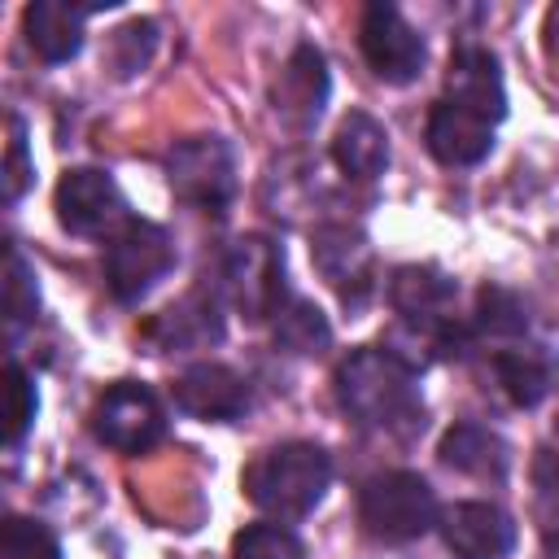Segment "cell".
<instances>
[{"instance_id": "6da1fadb", "label": "cell", "mask_w": 559, "mask_h": 559, "mask_svg": "<svg viewBox=\"0 0 559 559\" xmlns=\"http://www.w3.org/2000/svg\"><path fill=\"white\" fill-rule=\"evenodd\" d=\"M336 402L362 428H380L397 437L424 428V402H419L415 371L397 362L389 349H354L336 367Z\"/></svg>"}, {"instance_id": "7a4b0ae2", "label": "cell", "mask_w": 559, "mask_h": 559, "mask_svg": "<svg viewBox=\"0 0 559 559\" xmlns=\"http://www.w3.org/2000/svg\"><path fill=\"white\" fill-rule=\"evenodd\" d=\"M328 485H332V459L314 441H280L262 450L240 476L245 498L258 511L280 515V520L310 515L323 502Z\"/></svg>"}, {"instance_id": "3957f363", "label": "cell", "mask_w": 559, "mask_h": 559, "mask_svg": "<svg viewBox=\"0 0 559 559\" xmlns=\"http://www.w3.org/2000/svg\"><path fill=\"white\" fill-rule=\"evenodd\" d=\"M358 520L376 542H415L441 520V511H437V493L424 476L380 472L362 485Z\"/></svg>"}, {"instance_id": "277c9868", "label": "cell", "mask_w": 559, "mask_h": 559, "mask_svg": "<svg viewBox=\"0 0 559 559\" xmlns=\"http://www.w3.org/2000/svg\"><path fill=\"white\" fill-rule=\"evenodd\" d=\"M166 179L170 192L183 205H197L205 214H227L236 201V148L223 135H188L166 153Z\"/></svg>"}, {"instance_id": "5b68a950", "label": "cell", "mask_w": 559, "mask_h": 559, "mask_svg": "<svg viewBox=\"0 0 559 559\" xmlns=\"http://www.w3.org/2000/svg\"><path fill=\"white\" fill-rule=\"evenodd\" d=\"M223 293L249 323L275 319L288 306L284 249L266 236H240L223 253Z\"/></svg>"}, {"instance_id": "8992f818", "label": "cell", "mask_w": 559, "mask_h": 559, "mask_svg": "<svg viewBox=\"0 0 559 559\" xmlns=\"http://www.w3.org/2000/svg\"><path fill=\"white\" fill-rule=\"evenodd\" d=\"M170 266H175V245L166 227L148 218H127L105 245V284L127 306L148 297L170 275Z\"/></svg>"}, {"instance_id": "52a82bcc", "label": "cell", "mask_w": 559, "mask_h": 559, "mask_svg": "<svg viewBox=\"0 0 559 559\" xmlns=\"http://www.w3.org/2000/svg\"><path fill=\"white\" fill-rule=\"evenodd\" d=\"M92 432L118 454H144L166 437V411L148 384L118 380L100 393L92 411Z\"/></svg>"}, {"instance_id": "ba28073f", "label": "cell", "mask_w": 559, "mask_h": 559, "mask_svg": "<svg viewBox=\"0 0 559 559\" xmlns=\"http://www.w3.org/2000/svg\"><path fill=\"white\" fill-rule=\"evenodd\" d=\"M358 44H362V57L380 83L402 87V83H415L424 74V61H428L424 35L384 0L367 4L362 26H358Z\"/></svg>"}, {"instance_id": "9c48e42d", "label": "cell", "mask_w": 559, "mask_h": 559, "mask_svg": "<svg viewBox=\"0 0 559 559\" xmlns=\"http://www.w3.org/2000/svg\"><path fill=\"white\" fill-rule=\"evenodd\" d=\"M52 205H57V223H61L70 236H100V231L127 223L122 188L114 183L109 170H96V166H74V170H66L61 183H57Z\"/></svg>"}, {"instance_id": "30bf717a", "label": "cell", "mask_w": 559, "mask_h": 559, "mask_svg": "<svg viewBox=\"0 0 559 559\" xmlns=\"http://www.w3.org/2000/svg\"><path fill=\"white\" fill-rule=\"evenodd\" d=\"M310 262L314 271L336 288V297L345 306H362L376 288V262H371V245L358 227L349 223H323L310 236Z\"/></svg>"}, {"instance_id": "8fae6325", "label": "cell", "mask_w": 559, "mask_h": 559, "mask_svg": "<svg viewBox=\"0 0 559 559\" xmlns=\"http://www.w3.org/2000/svg\"><path fill=\"white\" fill-rule=\"evenodd\" d=\"M328 92H332V79H328V61L314 44H297L288 52V61L280 66L275 83H271V105H275V118L293 131H310L319 118H323V105H328Z\"/></svg>"}, {"instance_id": "7c38bea8", "label": "cell", "mask_w": 559, "mask_h": 559, "mask_svg": "<svg viewBox=\"0 0 559 559\" xmlns=\"http://www.w3.org/2000/svg\"><path fill=\"white\" fill-rule=\"evenodd\" d=\"M437 524L454 559H507L520 542L515 520L493 502H454Z\"/></svg>"}, {"instance_id": "4fadbf2b", "label": "cell", "mask_w": 559, "mask_h": 559, "mask_svg": "<svg viewBox=\"0 0 559 559\" xmlns=\"http://www.w3.org/2000/svg\"><path fill=\"white\" fill-rule=\"evenodd\" d=\"M445 100L463 105L467 114H476V118H485V122H498V118L507 114V87H502V74H498V57H493L485 44L463 39V44L450 52Z\"/></svg>"}, {"instance_id": "5bb4252c", "label": "cell", "mask_w": 559, "mask_h": 559, "mask_svg": "<svg viewBox=\"0 0 559 559\" xmlns=\"http://www.w3.org/2000/svg\"><path fill=\"white\" fill-rule=\"evenodd\" d=\"M175 406L205 424H227L249 411V384L223 362H197L175 380Z\"/></svg>"}, {"instance_id": "9a60e30c", "label": "cell", "mask_w": 559, "mask_h": 559, "mask_svg": "<svg viewBox=\"0 0 559 559\" xmlns=\"http://www.w3.org/2000/svg\"><path fill=\"white\" fill-rule=\"evenodd\" d=\"M144 336L157 349H201L223 341V306L210 288H192L179 301H170L162 314L144 323Z\"/></svg>"}, {"instance_id": "2e32d148", "label": "cell", "mask_w": 559, "mask_h": 559, "mask_svg": "<svg viewBox=\"0 0 559 559\" xmlns=\"http://www.w3.org/2000/svg\"><path fill=\"white\" fill-rule=\"evenodd\" d=\"M424 140H428V153H432L441 166H476V162H485L489 148H493V122L467 114V109L454 105V100H437L432 114H428Z\"/></svg>"}, {"instance_id": "e0dca14e", "label": "cell", "mask_w": 559, "mask_h": 559, "mask_svg": "<svg viewBox=\"0 0 559 559\" xmlns=\"http://www.w3.org/2000/svg\"><path fill=\"white\" fill-rule=\"evenodd\" d=\"M437 454H441L445 467H454L463 476H476V480H502L507 467H511V445L493 428L472 424V419L454 424L441 437V450Z\"/></svg>"}, {"instance_id": "ac0fdd59", "label": "cell", "mask_w": 559, "mask_h": 559, "mask_svg": "<svg viewBox=\"0 0 559 559\" xmlns=\"http://www.w3.org/2000/svg\"><path fill=\"white\" fill-rule=\"evenodd\" d=\"M26 26V44L44 57V61H70L83 48V9L70 0H35L22 13Z\"/></svg>"}, {"instance_id": "d6986e66", "label": "cell", "mask_w": 559, "mask_h": 559, "mask_svg": "<svg viewBox=\"0 0 559 559\" xmlns=\"http://www.w3.org/2000/svg\"><path fill=\"white\" fill-rule=\"evenodd\" d=\"M332 162L349 179H376V175H384V166H389V131L371 114L349 109L341 118L336 135H332Z\"/></svg>"}, {"instance_id": "ffe728a7", "label": "cell", "mask_w": 559, "mask_h": 559, "mask_svg": "<svg viewBox=\"0 0 559 559\" xmlns=\"http://www.w3.org/2000/svg\"><path fill=\"white\" fill-rule=\"evenodd\" d=\"M493 376L502 384V393L515 402V406H537L546 393H550V362L537 354V349H498L493 354Z\"/></svg>"}, {"instance_id": "44dd1931", "label": "cell", "mask_w": 559, "mask_h": 559, "mask_svg": "<svg viewBox=\"0 0 559 559\" xmlns=\"http://www.w3.org/2000/svg\"><path fill=\"white\" fill-rule=\"evenodd\" d=\"M332 328L323 319V310L306 297H288V306L275 314V345L288 354H319L328 349Z\"/></svg>"}, {"instance_id": "7402d4cb", "label": "cell", "mask_w": 559, "mask_h": 559, "mask_svg": "<svg viewBox=\"0 0 559 559\" xmlns=\"http://www.w3.org/2000/svg\"><path fill=\"white\" fill-rule=\"evenodd\" d=\"M0 559H61V542L48 524H39L31 515H4Z\"/></svg>"}, {"instance_id": "603a6c76", "label": "cell", "mask_w": 559, "mask_h": 559, "mask_svg": "<svg viewBox=\"0 0 559 559\" xmlns=\"http://www.w3.org/2000/svg\"><path fill=\"white\" fill-rule=\"evenodd\" d=\"M476 328L489 336H520L528 328V306L520 301V293L502 284H485L476 297Z\"/></svg>"}, {"instance_id": "cb8c5ba5", "label": "cell", "mask_w": 559, "mask_h": 559, "mask_svg": "<svg viewBox=\"0 0 559 559\" xmlns=\"http://www.w3.org/2000/svg\"><path fill=\"white\" fill-rule=\"evenodd\" d=\"M231 555L236 559H306V546L284 524H245L231 537Z\"/></svg>"}, {"instance_id": "d4e9b609", "label": "cell", "mask_w": 559, "mask_h": 559, "mask_svg": "<svg viewBox=\"0 0 559 559\" xmlns=\"http://www.w3.org/2000/svg\"><path fill=\"white\" fill-rule=\"evenodd\" d=\"M39 314V284H35V271L31 262L9 245L4 253V319L9 328H22Z\"/></svg>"}, {"instance_id": "484cf974", "label": "cell", "mask_w": 559, "mask_h": 559, "mask_svg": "<svg viewBox=\"0 0 559 559\" xmlns=\"http://www.w3.org/2000/svg\"><path fill=\"white\" fill-rule=\"evenodd\" d=\"M153 44H157V22L140 17V22H127L122 31H114V44H109V57H114V70L127 79L135 70L148 66L153 57Z\"/></svg>"}, {"instance_id": "4316f807", "label": "cell", "mask_w": 559, "mask_h": 559, "mask_svg": "<svg viewBox=\"0 0 559 559\" xmlns=\"http://www.w3.org/2000/svg\"><path fill=\"white\" fill-rule=\"evenodd\" d=\"M4 393H9V445H17L31 432V424H35L39 393H35V380L17 362H9V389Z\"/></svg>"}, {"instance_id": "83f0119b", "label": "cell", "mask_w": 559, "mask_h": 559, "mask_svg": "<svg viewBox=\"0 0 559 559\" xmlns=\"http://www.w3.org/2000/svg\"><path fill=\"white\" fill-rule=\"evenodd\" d=\"M31 157H26V127L22 118H9V157H4V201L13 205L31 183Z\"/></svg>"}, {"instance_id": "f1b7e54d", "label": "cell", "mask_w": 559, "mask_h": 559, "mask_svg": "<svg viewBox=\"0 0 559 559\" xmlns=\"http://www.w3.org/2000/svg\"><path fill=\"white\" fill-rule=\"evenodd\" d=\"M533 485H537V502L559 515V454L555 450H542L537 463H533Z\"/></svg>"}, {"instance_id": "f546056e", "label": "cell", "mask_w": 559, "mask_h": 559, "mask_svg": "<svg viewBox=\"0 0 559 559\" xmlns=\"http://www.w3.org/2000/svg\"><path fill=\"white\" fill-rule=\"evenodd\" d=\"M546 559H559V537H555V533L546 537Z\"/></svg>"}]
</instances>
